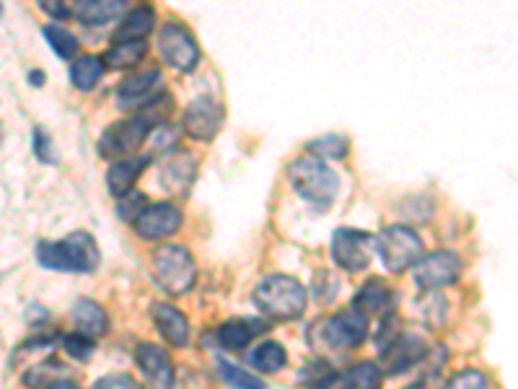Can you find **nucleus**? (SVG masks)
Returning <instances> with one entry per match:
<instances>
[{
	"label": "nucleus",
	"instance_id": "obj_32",
	"mask_svg": "<svg viewBox=\"0 0 518 389\" xmlns=\"http://www.w3.org/2000/svg\"><path fill=\"white\" fill-rule=\"evenodd\" d=\"M148 208V198L143 195V192H130V195H125V198H120V205H117V213H120V218H125V221H138L140 216H143V211Z\"/></svg>",
	"mask_w": 518,
	"mask_h": 389
},
{
	"label": "nucleus",
	"instance_id": "obj_12",
	"mask_svg": "<svg viewBox=\"0 0 518 389\" xmlns=\"http://www.w3.org/2000/svg\"><path fill=\"white\" fill-rule=\"evenodd\" d=\"M179 226H182V211H179L177 205L156 203L148 205L143 216L133 224V229L140 239L156 242V239H166V236L177 234Z\"/></svg>",
	"mask_w": 518,
	"mask_h": 389
},
{
	"label": "nucleus",
	"instance_id": "obj_13",
	"mask_svg": "<svg viewBox=\"0 0 518 389\" xmlns=\"http://www.w3.org/2000/svg\"><path fill=\"white\" fill-rule=\"evenodd\" d=\"M161 81L164 78H161L158 68L125 78L120 83V89H117V107L122 112H127V109H146L148 104H153V99H158V89H161L158 83Z\"/></svg>",
	"mask_w": 518,
	"mask_h": 389
},
{
	"label": "nucleus",
	"instance_id": "obj_19",
	"mask_svg": "<svg viewBox=\"0 0 518 389\" xmlns=\"http://www.w3.org/2000/svg\"><path fill=\"white\" fill-rule=\"evenodd\" d=\"M125 11V0H81L70 13L86 26H104Z\"/></svg>",
	"mask_w": 518,
	"mask_h": 389
},
{
	"label": "nucleus",
	"instance_id": "obj_23",
	"mask_svg": "<svg viewBox=\"0 0 518 389\" xmlns=\"http://www.w3.org/2000/svg\"><path fill=\"white\" fill-rule=\"evenodd\" d=\"M104 68H107V63L99 55H81L76 63L70 65V81L76 89L91 91L96 83L102 81Z\"/></svg>",
	"mask_w": 518,
	"mask_h": 389
},
{
	"label": "nucleus",
	"instance_id": "obj_25",
	"mask_svg": "<svg viewBox=\"0 0 518 389\" xmlns=\"http://www.w3.org/2000/svg\"><path fill=\"white\" fill-rule=\"evenodd\" d=\"M249 364L254 366L262 374H272V371H280L288 364V353L280 343L275 340H267V343H259L252 353H249Z\"/></svg>",
	"mask_w": 518,
	"mask_h": 389
},
{
	"label": "nucleus",
	"instance_id": "obj_28",
	"mask_svg": "<svg viewBox=\"0 0 518 389\" xmlns=\"http://www.w3.org/2000/svg\"><path fill=\"white\" fill-rule=\"evenodd\" d=\"M215 371H218V377L228 384V387L234 389H267V384L262 382L259 377L249 374L247 369H241V366L231 364L226 358H218L215 361Z\"/></svg>",
	"mask_w": 518,
	"mask_h": 389
},
{
	"label": "nucleus",
	"instance_id": "obj_9",
	"mask_svg": "<svg viewBox=\"0 0 518 389\" xmlns=\"http://www.w3.org/2000/svg\"><path fill=\"white\" fill-rule=\"evenodd\" d=\"M462 273V260L459 255L449 252V249H441V252H433V255L423 257V260L415 265V283L423 291H438V288H446L451 283H456Z\"/></svg>",
	"mask_w": 518,
	"mask_h": 389
},
{
	"label": "nucleus",
	"instance_id": "obj_10",
	"mask_svg": "<svg viewBox=\"0 0 518 389\" xmlns=\"http://www.w3.org/2000/svg\"><path fill=\"white\" fill-rule=\"evenodd\" d=\"M223 125V104L215 96H197L190 107L184 109V130L195 141H213Z\"/></svg>",
	"mask_w": 518,
	"mask_h": 389
},
{
	"label": "nucleus",
	"instance_id": "obj_15",
	"mask_svg": "<svg viewBox=\"0 0 518 389\" xmlns=\"http://www.w3.org/2000/svg\"><path fill=\"white\" fill-rule=\"evenodd\" d=\"M151 317L166 343L174 345V348H184V345L190 343V322L177 307H171L166 301H158V304L151 307Z\"/></svg>",
	"mask_w": 518,
	"mask_h": 389
},
{
	"label": "nucleus",
	"instance_id": "obj_35",
	"mask_svg": "<svg viewBox=\"0 0 518 389\" xmlns=\"http://www.w3.org/2000/svg\"><path fill=\"white\" fill-rule=\"evenodd\" d=\"M50 148H52V141L45 135V130H39V128L34 130V154H37L42 161H52Z\"/></svg>",
	"mask_w": 518,
	"mask_h": 389
},
{
	"label": "nucleus",
	"instance_id": "obj_11",
	"mask_svg": "<svg viewBox=\"0 0 518 389\" xmlns=\"http://www.w3.org/2000/svg\"><path fill=\"white\" fill-rule=\"evenodd\" d=\"M322 332L332 348H358L368 338V314L358 312L355 307L340 312L324 322Z\"/></svg>",
	"mask_w": 518,
	"mask_h": 389
},
{
	"label": "nucleus",
	"instance_id": "obj_20",
	"mask_svg": "<svg viewBox=\"0 0 518 389\" xmlns=\"http://www.w3.org/2000/svg\"><path fill=\"white\" fill-rule=\"evenodd\" d=\"M73 322H76L78 330L83 332V335H94V338H102V335H107L109 330V317L107 312H104L102 304H96V301L91 299H78L76 304H73Z\"/></svg>",
	"mask_w": 518,
	"mask_h": 389
},
{
	"label": "nucleus",
	"instance_id": "obj_38",
	"mask_svg": "<svg viewBox=\"0 0 518 389\" xmlns=\"http://www.w3.org/2000/svg\"><path fill=\"white\" fill-rule=\"evenodd\" d=\"M29 81L37 83V86H42V83H45V73H39V71L29 73Z\"/></svg>",
	"mask_w": 518,
	"mask_h": 389
},
{
	"label": "nucleus",
	"instance_id": "obj_27",
	"mask_svg": "<svg viewBox=\"0 0 518 389\" xmlns=\"http://www.w3.org/2000/svg\"><path fill=\"white\" fill-rule=\"evenodd\" d=\"M254 338V330L249 322L244 319H231V322H223L218 327V343L226 348V351H244Z\"/></svg>",
	"mask_w": 518,
	"mask_h": 389
},
{
	"label": "nucleus",
	"instance_id": "obj_30",
	"mask_svg": "<svg viewBox=\"0 0 518 389\" xmlns=\"http://www.w3.org/2000/svg\"><path fill=\"white\" fill-rule=\"evenodd\" d=\"M42 34H45V39L50 42L52 50H55L63 60H70L78 52V39L73 37L68 29H63V26L47 24L45 29H42Z\"/></svg>",
	"mask_w": 518,
	"mask_h": 389
},
{
	"label": "nucleus",
	"instance_id": "obj_26",
	"mask_svg": "<svg viewBox=\"0 0 518 389\" xmlns=\"http://www.w3.org/2000/svg\"><path fill=\"white\" fill-rule=\"evenodd\" d=\"M146 52V42H125V45L109 47L107 55H104V63H107V68H114V71H125V68H133V65H138L140 60L146 58Z\"/></svg>",
	"mask_w": 518,
	"mask_h": 389
},
{
	"label": "nucleus",
	"instance_id": "obj_22",
	"mask_svg": "<svg viewBox=\"0 0 518 389\" xmlns=\"http://www.w3.org/2000/svg\"><path fill=\"white\" fill-rule=\"evenodd\" d=\"M389 304H392V288L379 278H371L353 299V307L363 314H384Z\"/></svg>",
	"mask_w": 518,
	"mask_h": 389
},
{
	"label": "nucleus",
	"instance_id": "obj_31",
	"mask_svg": "<svg viewBox=\"0 0 518 389\" xmlns=\"http://www.w3.org/2000/svg\"><path fill=\"white\" fill-rule=\"evenodd\" d=\"M63 348L70 358H76V361H81L83 364V361H89V358L94 356L96 343L94 338L83 335V332H70V335H65L63 338Z\"/></svg>",
	"mask_w": 518,
	"mask_h": 389
},
{
	"label": "nucleus",
	"instance_id": "obj_18",
	"mask_svg": "<svg viewBox=\"0 0 518 389\" xmlns=\"http://www.w3.org/2000/svg\"><path fill=\"white\" fill-rule=\"evenodd\" d=\"M148 166V156H138V159H122L114 161L112 169L107 172V187L114 198H125L133 192L135 179L143 174V169Z\"/></svg>",
	"mask_w": 518,
	"mask_h": 389
},
{
	"label": "nucleus",
	"instance_id": "obj_36",
	"mask_svg": "<svg viewBox=\"0 0 518 389\" xmlns=\"http://www.w3.org/2000/svg\"><path fill=\"white\" fill-rule=\"evenodd\" d=\"M42 8H45V11L47 13H52V16H68V8H63V6H60V3H52V6H50V3H42Z\"/></svg>",
	"mask_w": 518,
	"mask_h": 389
},
{
	"label": "nucleus",
	"instance_id": "obj_7",
	"mask_svg": "<svg viewBox=\"0 0 518 389\" xmlns=\"http://www.w3.org/2000/svg\"><path fill=\"white\" fill-rule=\"evenodd\" d=\"M158 50L166 65H171L179 73H192L200 63V47L195 34L182 21H169L158 32Z\"/></svg>",
	"mask_w": 518,
	"mask_h": 389
},
{
	"label": "nucleus",
	"instance_id": "obj_29",
	"mask_svg": "<svg viewBox=\"0 0 518 389\" xmlns=\"http://www.w3.org/2000/svg\"><path fill=\"white\" fill-rule=\"evenodd\" d=\"M348 146L350 141L345 135L329 133L322 135V138H316V141H311L309 151L311 156H319V159H342V156L348 154Z\"/></svg>",
	"mask_w": 518,
	"mask_h": 389
},
{
	"label": "nucleus",
	"instance_id": "obj_8",
	"mask_svg": "<svg viewBox=\"0 0 518 389\" xmlns=\"http://www.w3.org/2000/svg\"><path fill=\"white\" fill-rule=\"evenodd\" d=\"M379 239L358 229H337L332 236V257L345 273H363Z\"/></svg>",
	"mask_w": 518,
	"mask_h": 389
},
{
	"label": "nucleus",
	"instance_id": "obj_1",
	"mask_svg": "<svg viewBox=\"0 0 518 389\" xmlns=\"http://www.w3.org/2000/svg\"><path fill=\"white\" fill-rule=\"evenodd\" d=\"M42 268L55 273H94L99 265V247L86 231H73L60 242H42L37 247Z\"/></svg>",
	"mask_w": 518,
	"mask_h": 389
},
{
	"label": "nucleus",
	"instance_id": "obj_24",
	"mask_svg": "<svg viewBox=\"0 0 518 389\" xmlns=\"http://www.w3.org/2000/svg\"><path fill=\"white\" fill-rule=\"evenodd\" d=\"M381 379H384V371L371 361H363L340 374L337 389H381Z\"/></svg>",
	"mask_w": 518,
	"mask_h": 389
},
{
	"label": "nucleus",
	"instance_id": "obj_34",
	"mask_svg": "<svg viewBox=\"0 0 518 389\" xmlns=\"http://www.w3.org/2000/svg\"><path fill=\"white\" fill-rule=\"evenodd\" d=\"M94 389H143L133 377L127 374H109V377H102L94 384Z\"/></svg>",
	"mask_w": 518,
	"mask_h": 389
},
{
	"label": "nucleus",
	"instance_id": "obj_6",
	"mask_svg": "<svg viewBox=\"0 0 518 389\" xmlns=\"http://www.w3.org/2000/svg\"><path fill=\"white\" fill-rule=\"evenodd\" d=\"M379 255L389 273H405L423 260V239L407 226H392L379 236Z\"/></svg>",
	"mask_w": 518,
	"mask_h": 389
},
{
	"label": "nucleus",
	"instance_id": "obj_33",
	"mask_svg": "<svg viewBox=\"0 0 518 389\" xmlns=\"http://www.w3.org/2000/svg\"><path fill=\"white\" fill-rule=\"evenodd\" d=\"M446 389H490V382H487V377L482 371L467 369L459 371L456 377H451Z\"/></svg>",
	"mask_w": 518,
	"mask_h": 389
},
{
	"label": "nucleus",
	"instance_id": "obj_5",
	"mask_svg": "<svg viewBox=\"0 0 518 389\" xmlns=\"http://www.w3.org/2000/svg\"><path fill=\"white\" fill-rule=\"evenodd\" d=\"M151 270L153 281L169 296H184L197 281V265L190 249L179 247V244L158 247L151 257Z\"/></svg>",
	"mask_w": 518,
	"mask_h": 389
},
{
	"label": "nucleus",
	"instance_id": "obj_4",
	"mask_svg": "<svg viewBox=\"0 0 518 389\" xmlns=\"http://www.w3.org/2000/svg\"><path fill=\"white\" fill-rule=\"evenodd\" d=\"M288 177H291L293 190L319 208H327L340 190V179H337L335 169H329L319 156H301V159L293 161Z\"/></svg>",
	"mask_w": 518,
	"mask_h": 389
},
{
	"label": "nucleus",
	"instance_id": "obj_37",
	"mask_svg": "<svg viewBox=\"0 0 518 389\" xmlns=\"http://www.w3.org/2000/svg\"><path fill=\"white\" fill-rule=\"evenodd\" d=\"M52 389H81V387H78V384H73V382H68V379H60V382L52 384Z\"/></svg>",
	"mask_w": 518,
	"mask_h": 389
},
{
	"label": "nucleus",
	"instance_id": "obj_16",
	"mask_svg": "<svg viewBox=\"0 0 518 389\" xmlns=\"http://www.w3.org/2000/svg\"><path fill=\"white\" fill-rule=\"evenodd\" d=\"M428 353V345L417 335H399L397 343L392 348H386V374H399V371H407L412 364H417L420 358Z\"/></svg>",
	"mask_w": 518,
	"mask_h": 389
},
{
	"label": "nucleus",
	"instance_id": "obj_2",
	"mask_svg": "<svg viewBox=\"0 0 518 389\" xmlns=\"http://www.w3.org/2000/svg\"><path fill=\"white\" fill-rule=\"evenodd\" d=\"M158 104H161V96L153 104H148L146 109H140L138 115L130 117V120L117 122V125L104 130V135L99 138V154L104 159H122V156L133 154L135 148L143 146L151 130L161 125L166 117V112H158L156 109Z\"/></svg>",
	"mask_w": 518,
	"mask_h": 389
},
{
	"label": "nucleus",
	"instance_id": "obj_14",
	"mask_svg": "<svg viewBox=\"0 0 518 389\" xmlns=\"http://www.w3.org/2000/svg\"><path fill=\"white\" fill-rule=\"evenodd\" d=\"M143 377H146L151 389H171L174 387V364H171L169 353L156 343H140L135 351Z\"/></svg>",
	"mask_w": 518,
	"mask_h": 389
},
{
	"label": "nucleus",
	"instance_id": "obj_21",
	"mask_svg": "<svg viewBox=\"0 0 518 389\" xmlns=\"http://www.w3.org/2000/svg\"><path fill=\"white\" fill-rule=\"evenodd\" d=\"M192 177H195V159L190 154H174L169 161H164L161 187L166 192H179L190 185Z\"/></svg>",
	"mask_w": 518,
	"mask_h": 389
},
{
	"label": "nucleus",
	"instance_id": "obj_3",
	"mask_svg": "<svg viewBox=\"0 0 518 389\" xmlns=\"http://www.w3.org/2000/svg\"><path fill=\"white\" fill-rule=\"evenodd\" d=\"M254 304L267 317L288 322L304 314L306 309V288L291 278V275H270L254 288Z\"/></svg>",
	"mask_w": 518,
	"mask_h": 389
},
{
	"label": "nucleus",
	"instance_id": "obj_17",
	"mask_svg": "<svg viewBox=\"0 0 518 389\" xmlns=\"http://www.w3.org/2000/svg\"><path fill=\"white\" fill-rule=\"evenodd\" d=\"M156 26V11L151 6H138L127 13L125 19L117 24L112 34V42L117 45H125V42H143V37L153 32Z\"/></svg>",
	"mask_w": 518,
	"mask_h": 389
}]
</instances>
